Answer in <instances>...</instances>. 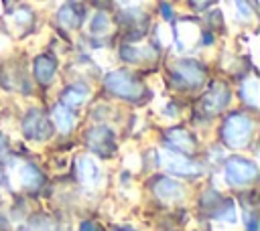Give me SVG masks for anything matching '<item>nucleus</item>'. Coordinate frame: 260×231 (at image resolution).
Returning a JSON list of instances; mask_svg holds the SVG:
<instances>
[{
  "instance_id": "1",
  "label": "nucleus",
  "mask_w": 260,
  "mask_h": 231,
  "mask_svg": "<svg viewBox=\"0 0 260 231\" xmlns=\"http://www.w3.org/2000/svg\"><path fill=\"white\" fill-rule=\"evenodd\" d=\"M254 132V124L248 115L242 113H234L225 120L223 124V140L228 146L232 148H242L248 144V140L252 138Z\"/></svg>"
},
{
  "instance_id": "18",
  "label": "nucleus",
  "mask_w": 260,
  "mask_h": 231,
  "mask_svg": "<svg viewBox=\"0 0 260 231\" xmlns=\"http://www.w3.org/2000/svg\"><path fill=\"white\" fill-rule=\"evenodd\" d=\"M108 26H110V20H108V16H106L104 12H98V14L93 16V22H91V28H93V32H104V30H108Z\"/></svg>"
},
{
  "instance_id": "11",
  "label": "nucleus",
  "mask_w": 260,
  "mask_h": 231,
  "mask_svg": "<svg viewBox=\"0 0 260 231\" xmlns=\"http://www.w3.org/2000/svg\"><path fill=\"white\" fill-rule=\"evenodd\" d=\"M87 142L93 150H100V152H110L112 144H114V134L106 128H98L93 132H89L87 136Z\"/></svg>"
},
{
  "instance_id": "8",
  "label": "nucleus",
  "mask_w": 260,
  "mask_h": 231,
  "mask_svg": "<svg viewBox=\"0 0 260 231\" xmlns=\"http://www.w3.org/2000/svg\"><path fill=\"white\" fill-rule=\"evenodd\" d=\"M154 195L165 201V203H173V201H179L183 197V188L179 186V182L175 180H169V178H158L154 182Z\"/></svg>"
},
{
  "instance_id": "26",
  "label": "nucleus",
  "mask_w": 260,
  "mask_h": 231,
  "mask_svg": "<svg viewBox=\"0 0 260 231\" xmlns=\"http://www.w3.org/2000/svg\"><path fill=\"white\" fill-rule=\"evenodd\" d=\"M122 231H132V229H122Z\"/></svg>"
},
{
  "instance_id": "15",
  "label": "nucleus",
  "mask_w": 260,
  "mask_h": 231,
  "mask_svg": "<svg viewBox=\"0 0 260 231\" xmlns=\"http://www.w3.org/2000/svg\"><path fill=\"white\" fill-rule=\"evenodd\" d=\"M169 142L179 150V152H189L193 146H195V140L187 134V132H171L169 134Z\"/></svg>"
},
{
  "instance_id": "6",
  "label": "nucleus",
  "mask_w": 260,
  "mask_h": 231,
  "mask_svg": "<svg viewBox=\"0 0 260 231\" xmlns=\"http://www.w3.org/2000/svg\"><path fill=\"white\" fill-rule=\"evenodd\" d=\"M77 176L79 182L87 188H95L102 182V170L100 164L91 158V156H81L77 158Z\"/></svg>"
},
{
  "instance_id": "7",
  "label": "nucleus",
  "mask_w": 260,
  "mask_h": 231,
  "mask_svg": "<svg viewBox=\"0 0 260 231\" xmlns=\"http://www.w3.org/2000/svg\"><path fill=\"white\" fill-rule=\"evenodd\" d=\"M24 132L28 138L35 140H45L47 136H51V126L49 120L41 113V111H30L28 118L24 120Z\"/></svg>"
},
{
  "instance_id": "2",
  "label": "nucleus",
  "mask_w": 260,
  "mask_h": 231,
  "mask_svg": "<svg viewBox=\"0 0 260 231\" xmlns=\"http://www.w3.org/2000/svg\"><path fill=\"white\" fill-rule=\"evenodd\" d=\"M106 87L118 95V97H126V99H136L142 95V85L126 71H116V73H110L108 79H106Z\"/></svg>"
},
{
  "instance_id": "22",
  "label": "nucleus",
  "mask_w": 260,
  "mask_h": 231,
  "mask_svg": "<svg viewBox=\"0 0 260 231\" xmlns=\"http://www.w3.org/2000/svg\"><path fill=\"white\" fill-rule=\"evenodd\" d=\"M81 231H102L98 225H93V223H89V221H85V223H81V227H79Z\"/></svg>"
},
{
  "instance_id": "5",
  "label": "nucleus",
  "mask_w": 260,
  "mask_h": 231,
  "mask_svg": "<svg viewBox=\"0 0 260 231\" xmlns=\"http://www.w3.org/2000/svg\"><path fill=\"white\" fill-rule=\"evenodd\" d=\"M158 158H160L162 168H167L169 172H175V174H181V176H191V174L197 172V166L191 160H187L185 156H181L179 152L160 150L158 152Z\"/></svg>"
},
{
  "instance_id": "16",
  "label": "nucleus",
  "mask_w": 260,
  "mask_h": 231,
  "mask_svg": "<svg viewBox=\"0 0 260 231\" xmlns=\"http://www.w3.org/2000/svg\"><path fill=\"white\" fill-rule=\"evenodd\" d=\"M242 97L252 107L258 103V79L256 77H250L242 83Z\"/></svg>"
},
{
  "instance_id": "10",
  "label": "nucleus",
  "mask_w": 260,
  "mask_h": 231,
  "mask_svg": "<svg viewBox=\"0 0 260 231\" xmlns=\"http://www.w3.org/2000/svg\"><path fill=\"white\" fill-rule=\"evenodd\" d=\"M228 101H230V91H228L223 85H215V87L205 95L203 105H205V109H207V111L215 113V111L223 109Z\"/></svg>"
},
{
  "instance_id": "24",
  "label": "nucleus",
  "mask_w": 260,
  "mask_h": 231,
  "mask_svg": "<svg viewBox=\"0 0 260 231\" xmlns=\"http://www.w3.org/2000/svg\"><path fill=\"white\" fill-rule=\"evenodd\" d=\"M4 152V138H0V154Z\"/></svg>"
},
{
  "instance_id": "13",
  "label": "nucleus",
  "mask_w": 260,
  "mask_h": 231,
  "mask_svg": "<svg viewBox=\"0 0 260 231\" xmlns=\"http://www.w3.org/2000/svg\"><path fill=\"white\" fill-rule=\"evenodd\" d=\"M35 75L41 83H47L53 79L55 75V63L49 59V57H39L37 63H35Z\"/></svg>"
},
{
  "instance_id": "12",
  "label": "nucleus",
  "mask_w": 260,
  "mask_h": 231,
  "mask_svg": "<svg viewBox=\"0 0 260 231\" xmlns=\"http://www.w3.org/2000/svg\"><path fill=\"white\" fill-rule=\"evenodd\" d=\"M53 122H55V126L61 130V132H71V128H73V124H75V118H73V113L69 111V107H65V105H57L55 109H53Z\"/></svg>"
},
{
  "instance_id": "21",
  "label": "nucleus",
  "mask_w": 260,
  "mask_h": 231,
  "mask_svg": "<svg viewBox=\"0 0 260 231\" xmlns=\"http://www.w3.org/2000/svg\"><path fill=\"white\" fill-rule=\"evenodd\" d=\"M246 223H248V231H256V227H258V225H256L254 215H250V213H248V215H246Z\"/></svg>"
},
{
  "instance_id": "20",
  "label": "nucleus",
  "mask_w": 260,
  "mask_h": 231,
  "mask_svg": "<svg viewBox=\"0 0 260 231\" xmlns=\"http://www.w3.org/2000/svg\"><path fill=\"white\" fill-rule=\"evenodd\" d=\"M236 6H238V10H240V14H242L244 18H248V16L252 14V8L248 6L246 0H236Z\"/></svg>"
},
{
  "instance_id": "4",
  "label": "nucleus",
  "mask_w": 260,
  "mask_h": 231,
  "mask_svg": "<svg viewBox=\"0 0 260 231\" xmlns=\"http://www.w3.org/2000/svg\"><path fill=\"white\" fill-rule=\"evenodd\" d=\"M225 178L230 184H248L256 178V166L244 158H230L225 162Z\"/></svg>"
},
{
  "instance_id": "23",
  "label": "nucleus",
  "mask_w": 260,
  "mask_h": 231,
  "mask_svg": "<svg viewBox=\"0 0 260 231\" xmlns=\"http://www.w3.org/2000/svg\"><path fill=\"white\" fill-rule=\"evenodd\" d=\"M120 4H124V6H134V4H138L140 0H118Z\"/></svg>"
},
{
  "instance_id": "9",
  "label": "nucleus",
  "mask_w": 260,
  "mask_h": 231,
  "mask_svg": "<svg viewBox=\"0 0 260 231\" xmlns=\"http://www.w3.org/2000/svg\"><path fill=\"white\" fill-rule=\"evenodd\" d=\"M177 75L185 81V83H189V85H199L201 81H203V69H201V65H197L195 61H181L179 65H177Z\"/></svg>"
},
{
  "instance_id": "17",
  "label": "nucleus",
  "mask_w": 260,
  "mask_h": 231,
  "mask_svg": "<svg viewBox=\"0 0 260 231\" xmlns=\"http://www.w3.org/2000/svg\"><path fill=\"white\" fill-rule=\"evenodd\" d=\"M59 18H61V22H63L65 26H75V24L79 22L81 14H79V10H77L75 6H65V8L61 10Z\"/></svg>"
},
{
  "instance_id": "14",
  "label": "nucleus",
  "mask_w": 260,
  "mask_h": 231,
  "mask_svg": "<svg viewBox=\"0 0 260 231\" xmlns=\"http://www.w3.org/2000/svg\"><path fill=\"white\" fill-rule=\"evenodd\" d=\"M89 91L81 85H73V87H67L65 93H63V105L69 107V105H81L85 99H87Z\"/></svg>"
},
{
  "instance_id": "25",
  "label": "nucleus",
  "mask_w": 260,
  "mask_h": 231,
  "mask_svg": "<svg viewBox=\"0 0 260 231\" xmlns=\"http://www.w3.org/2000/svg\"><path fill=\"white\" fill-rule=\"evenodd\" d=\"M193 2H197V4H203V2H207V0H193Z\"/></svg>"
},
{
  "instance_id": "3",
  "label": "nucleus",
  "mask_w": 260,
  "mask_h": 231,
  "mask_svg": "<svg viewBox=\"0 0 260 231\" xmlns=\"http://www.w3.org/2000/svg\"><path fill=\"white\" fill-rule=\"evenodd\" d=\"M8 174H10V180L18 186H26V188H35L43 182V176L41 172L28 164V162H22V160H12L8 164Z\"/></svg>"
},
{
  "instance_id": "19",
  "label": "nucleus",
  "mask_w": 260,
  "mask_h": 231,
  "mask_svg": "<svg viewBox=\"0 0 260 231\" xmlns=\"http://www.w3.org/2000/svg\"><path fill=\"white\" fill-rule=\"evenodd\" d=\"M24 231H53V227H51V223L47 219H35Z\"/></svg>"
}]
</instances>
